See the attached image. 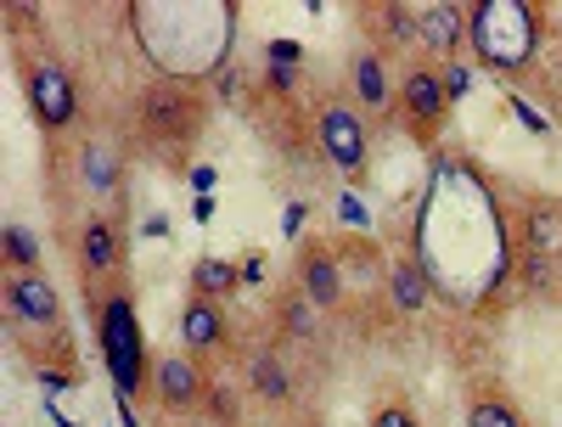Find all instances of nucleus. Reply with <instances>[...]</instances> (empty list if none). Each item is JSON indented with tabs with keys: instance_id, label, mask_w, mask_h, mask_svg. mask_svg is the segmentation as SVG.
I'll use <instances>...</instances> for the list:
<instances>
[{
	"instance_id": "6e6552de",
	"label": "nucleus",
	"mask_w": 562,
	"mask_h": 427,
	"mask_svg": "<svg viewBox=\"0 0 562 427\" xmlns=\"http://www.w3.org/2000/svg\"><path fill=\"white\" fill-rule=\"evenodd\" d=\"M456 102L461 97L450 90V74L434 68V63H422V57H411L405 74H400V119L394 124L416 141V147H439L450 119H456Z\"/></svg>"
},
{
	"instance_id": "4468645a",
	"label": "nucleus",
	"mask_w": 562,
	"mask_h": 427,
	"mask_svg": "<svg viewBox=\"0 0 562 427\" xmlns=\"http://www.w3.org/2000/svg\"><path fill=\"white\" fill-rule=\"evenodd\" d=\"M416 52L422 63L450 68L467 52V7L456 0H434V7H416Z\"/></svg>"
},
{
	"instance_id": "f8f14e48",
	"label": "nucleus",
	"mask_w": 562,
	"mask_h": 427,
	"mask_svg": "<svg viewBox=\"0 0 562 427\" xmlns=\"http://www.w3.org/2000/svg\"><path fill=\"white\" fill-rule=\"evenodd\" d=\"M293 288L321 310V315H338L344 310V299H349V276H344V259H338V248L333 243H299L293 248Z\"/></svg>"
},
{
	"instance_id": "9b49d317",
	"label": "nucleus",
	"mask_w": 562,
	"mask_h": 427,
	"mask_svg": "<svg viewBox=\"0 0 562 427\" xmlns=\"http://www.w3.org/2000/svg\"><path fill=\"white\" fill-rule=\"evenodd\" d=\"M344 90L349 102L371 119V124H394L400 119V79L389 74V57L371 52V45H355L344 63Z\"/></svg>"
},
{
	"instance_id": "f257e3e1",
	"label": "nucleus",
	"mask_w": 562,
	"mask_h": 427,
	"mask_svg": "<svg viewBox=\"0 0 562 427\" xmlns=\"http://www.w3.org/2000/svg\"><path fill=\"white\" fill-rule=\"evenodd\" d=\"M0 304H7L12 344L40 371H57L68 383L74 377V332H68V310H63L57 281L45 270H7V281H0Z\"/></svg>"
},
{
	"instance_id": "f3484780",
	"label": "nucleus",
	"mask_w": 562,
	"mask_h": 427,
	"mask_svg": "<svg viewBox=\"0 0 562 427\" xmlns=\"http://www.w3.org/2000/svg\"><path fill=\"white\" fill-rule=\"evenodd\" d=\"M270 326H276V338H288V344H315L321 338V310L293 288V281H281L270 293Z\"/></svg>"
},
{
	"instance_id": "4be33fe9",
	"label": "nucleus",
	"mask_w": 562,
	"mask_h": 427,
	"mask_svg": "<svg viewBox=\"0 0 562 427\" xmlns=\"http://www.w3.org/2000/svg\"><path fill=\"white\" fill-rule=\"evenodd\" d=\"M0 270H45V248L29 225H7L0 231Z\"/></svg>"
},
{
	"instance_id": "423d86ee",
	"label": "nucleus",
	"mask_w": 562,
	"mask_h": 427,
	"mask_svg": "<svg viewBox=\"0 0 562 427\" xmlns=\"http://www.w3.org/2000/svg\"><path fill=\"white\" fill-rule=\"evenodd\" d=\"M12 68H18V85H23V102H29L34 130L45 141H63L79 124V113H85L79 79L68 74V63L52 52V45H18Z\"/></svg>"
},
{
	"instance_id": "7ed1b4c3",
	"label": "nucleus",
	"mask_w": 562,
	"mask_h": 427,
	"mask_svg": "<svg viewBox=\"0 0 562 427\" xmlns=\"http://www.w3.org/2000/svg\"><path fill=\"white\" fill-rule=\"evenodd\" d=\"M467 45L479 52L490 74L524 79L546 45V7H529V0H479V7H467Z\"/></svg>"
},
{
	"instance_id": "6ab92c4d",
	"label": "nucleus",
	"mask_w": 562,
	"mask_h": 427,
	"mask_svg": "<svg viewBox=\"0 0 562 427\" xmlns=\"http://www.w3.org/2000/svg\"><path fill=\"white\" fill-rule=\"evenodd\" d=\"M467 427H529V416L501 383H473L467 389Z\"/></svg>"
},
{
	"instance_id": "412c9836",
	"label": "nucleus",
	"mask_w": 562,
	"mask_h": 427,
	"mask_svg": "<svg viewBox=\"0 0 562 427\" xmlns=\"http://www.w3.org/2000/svg\"><path fill=\"white\" fill-rule=\"evenodd\" d=\"M389 299H394V310H400V315H416L422 304L434 299V281H428V270H422L411 254H400V259L389 265Z\"/></svg>"
},
{
	"instance_id": "b1692460",
	"label": "nucleus",
	"mask_w": 562,
	"mask_h": 427,
	"mask_svg": "<svg viewBox=\"0 0 562 427\" xmlns=\"http://www.w3.org/2000/svg\"><path fill=\"white\" fill-rule=\"evenodd\" d=\"M203 411H209V422L214 427H243V411H237V394H231L220 377L209 383V400H203Z\"/></svg>"
},
{
	"instance_id": "2eb2a0df",
	"label": "nucleus",
	"mask_w": 562,
	"mask_h": 427,
	"mask_svg": "<svg viewBox=\"0 0 562 427\" xmlns=\"http://www.w3.org/2000/svg\"><path fill=\"white\" fill-rule=\"evenodd\" d=\"M237 371H243L248 394H254V400H265L270 411L293 405V394H299V377H293V366L281 360V349H276V344H265V338H259V344H243Z\"/></svg>"
},
{
	"instance_id": "20e7f679",
	"label": "nucleus",
	"mask_w": 562,
	"mask_h": 427,
	"mask_svg": "<svg viewBox=\"0 0 562 427\" xmlns=\"http://www.w3.org/2000/svg\"><path fill=\"white\" fill-rule=\"evenodd\" d=\"M506 248H512V259H518L524 293L557 304V288H551V281H562V198H557V192L524 198L518 209H512Z\"/></svg>"
},
{
	"instance_id": "0eeeda50",
	"label": "nucleus",
	"mask_w": 562,
	"mask_h": 427,
	"mask_svg": "<svg viewBox=\"0 0 562 427\" xmlns=\"http://www.w3.org/2000/svg\"><path fill=\"white\" fill-rule=\"evenodd\" d=\"M315 153L349 186L371 180V164H378V124L349 102V90H321L315 97Z\"/></svg>"
},
{
	"instance_id": "ddd939ff",
	"label": "nucleus",
	"mask_w": 562,
	"mask_h": 427,
	"mask_svg": "<svg viewBox=\"0 0 562 427\" xmlns=\"http://www.w3.org/2000/svg\"><path fill=\"white\" fill-rule=\"evenodd\" d=\"M209 383H214V371H203L192 355H158V360H153V405L169 411V416L203 411Z\"/></svg>"
},
{
	"instance_id": "a878e982",
	"label": "nucleus",
	"mask_w": 562,
	"mask_h": 427,
	"mask_svg": "<svg viewBox=\"0 0 562 427\" xmlns=\"http://www.w3.org/2000/svg\"><path fill=\"white\" fill-rule=\"evenodd\" d=\"M237 265H243V288H265V276H270L265 254H248V259H237Z\"/></svg>"
},
{
	"instance_id": "5701e85b",
	"label": "nucleus",
	"mask_w": 562,
	"mask_h": 427,
	"mask_svg": "<svg viewBox=\"0 0 562 427\" xmlns=\"http://www.w3.org/2000/svg\"><path fill=\"white\" fill-rule=\"evenodd\" d=\"M366 427H422V416H416V405L405 394H383L378 405H371Z\"/></svg>"
},
{
	"instance_id": "a211bd4d",
	"label": "nucleus",
	"mask_w": 562,
	"mask_h": 427,
	"mask_svg": "<svg viewBox=\"0 0 562 427\" xmlns=\"http://www.w3.org/2000/svg\"><path fill=\"white\" fill-rule=\"evenodd\" d=\"M79 180L90 198H119L124 186V153L108 141H79Z\"/></svg>"
},
{
	"instance_id": "aec40b11",
	"label": "nucleus",
	"mask_w": 562,
	"mask_h": 427,
	"mask_svg": "<svg viewBox=\"0 0 562 427\" xmlns=\"http://www.w3.org/2000/svg\"><path fill=\"white\" fill-rule=\"evenodd\" d=\"M186 293L192 299H214V304H231L243 293V265L237 259H198L192 276H186Z\"/></svg>"
},
{
	"instance_id": "f03ea898",
	"label": "nucleus",
	"mask_w": 562,
	"mask_h": 427,
	"mask_svg": "<svg viewBox=\"0 0 562 427\" xmlns=\"http://www.w3.org/2000/svg\"><path fill=\"white\" fill-rule=\"evenodd\" d=\"M209 119H214V102H209L203 79H192V74H153L147 85L135 90V135H140V147H153L175 169H186L192 147L209 135Z\"/></svg>"
},
{
	"instance_id": "dca6fc26",
	"label": "nucleus",
	"mask_w": 562,
	"mask_h": 427,
	"mask_svg": "<svg viewBox=\"0 0 562 427\" xmlns=\"http://www.w3.org/2000/svg\"><path fill=\"white\" fill-rule=\"evenodd\" d=\"M355 23L360 45L383 57H400L405 45H416V7H405V0H366V7H355Z\"/></svg>"
},
{
	"instance_id": "1a4fd4ad",
	"label": "nucleus",
	"mask_w": 562,
	"mask_h": 427,
	"mask_svg": "<svg viewBox=\"0 0 562 427\" xmlns=\"http://www.w3.org/2000/svg\"><path fill=\"white\" fill-rule=\"evenodd\" d=\"M74 270L85 281L90 310L124 281V220L119 214H85L74 225Z\"/></svg>"
},
{
	"instance_id": "393cba45",
	"label": "nucleus",
	"mask_w": 562,
	"mask_h": 427,
	"mask_svg": "<svg viewBox=\"0 0 562 427\" xmlns=\"http://www.w3.org/2000/svg\"><path fill=\"white\" fill-rule=\"evenodd\" d=\"M265 68H304V52L293 40H276L270 52H265Z\"/></svg>"
},
{
	"instance_id": "39448f33",
	"label": "nucleus",
	"mask_w": 562,
	"mask_h": 427,
	"mask_svg": "<svg viewBox=\"0 0 562 427\" xmlns=\"http://www.w3.org/2000/svg\"><path fill=\"white\" fill-rule=\"evenodd\" d=\"M90 321H97V344H102V360H108L119 400L135 405L140 394H153V355H147V332H140V310H135L130 281H119V288L90 310Z\"/></svg>"
},
{
	"instance_id": "9d476101",
	"label": "nucleus",
	"mask_w": 562,
	"mask_h": 427,
	"mask_svg": "<svg viewBox=\"0 0 562 427\" xmlns=\"http://www.w3.org/2000/svg\"><path fill=\"white\" fill-rule=\"evenodd\" d=\"M175 338H180V355H192L203 371L243 355V332H237V321H231V304L192 299V293H186V304L175 315Z\"/></svg>"
}]
</instances>
